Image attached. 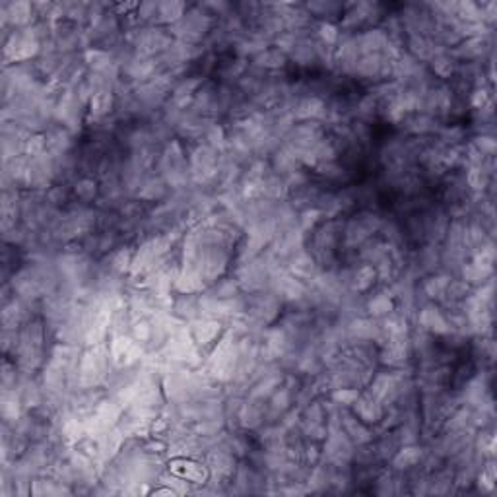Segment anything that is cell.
Here are the masks:
<instances>
[{
    "label": "cell",
    "mask_w": 497,
    "mask_h": 497,
    "mask_svg": "<svg viewBox=\"0 0 497 497\" xmlns=\"http://www.w3.org/2000/svg\"><path fill=\"white\" fill-rule=\"evenodd\" d=\"M76 194L80 196V198H93V194H95V183L90 181V179H84V181H80L76 185Z\"/></svg>",
    "instance_id": "6"
},
{
    "label": "cell",
    "mask_w": 497,
    "mask_h": 497,
    "mask_svg": "<svg viewBox=\"0 0 497 497\" xmlns=\"http://www.w3.org/2000/svg\"><path fill=\"white\" fill-rule=\"evenodd\" d=\"M418 460H420V451L418 449H402L394 462H396L398 468H408V466H414Z\"/></svg>",
    "instance_id": "2"
},
{
    "label": "cell",
    "mask_w": 497,
    "mask_h": 497,
    "mask_svg": "<svg viewBox=\"0 0 497 497\" xmlns=\"http://www.w3.org/2000/svg\"><path fill=\"white\" fill-rule=\"evenodd\" d=\"M369 309L373 315H384L390 311V301H388V297H375L373 303L369 305Z\"/></svg>",
    "instance_id": "8"
},
{
    "label": "cell",
    "mask_w": 497,
    "mask_h": 497,
    "mask_svg": "<svg viewBox=\"0 0 497 497\" xmlns=\"http://www.w3.org/2000/svg\"><path fill=\"white\" fill-rule=\"evenodd\" d=\"M47 142L43 140V136H33V138H29L27 140V144H25V152L27 154H31V156H39L43 150H45Z\"/></svg>",
    "instance_id": "5"
},
{
    "label": "cell",
    "mask_w": 497,
    "mask_h": 497,
    "mask_svg": "<svg viewBox=\"0 0 497 497\" xmlns=\"http://www.w3.org/2000/svg\"><path fill=\"white\" fill-rule=\"evenodd\" d=\"M111 109V93L105 90H99L91 97V111L95 115H103Z\"/></svg>",
    "instance_id": "1"
},
{
    "label": "cell",
    "mask_w": 497,
    "mask_h": 497,
    "mask_svg": "<svg viewBox=\"0 0 497 497\" xmlns=\"http://www.w3.org/2000/svg\"><path fill=\"white\" fill-rule=\"evenodd\" d=\"M433 70H435L437 76L447 78V76H451V72H452V61H449L447 57H439V59L433 62Z\"/></svg>",
    "instance_id": "4"
},
{
    "label": "cell",
    "mask_w": 497,
    "mask_h": 497,
    "mask_svg": "<svg viewBox=\"0 0 497 497\" xmlns=\"http://www.w3.org/2000/svg\"><path fill=\"white\" fill-rule=\"evenodd\" d=\"M494 146H496V144H494L492 138H478V148H480L478 152H480V154H486V152L492 154V152H494Z\"/></svg>",
    "instance_id": "10"
},
{
    "label": "cell",
    "mask_w": 497,
    "mask_h": 497,
    "mask_svg": "<svg viewBox=\"0 0 497 497\" xmlns=\"http://www.w3.org/2000/svg\"><path fill=\"white\" fill-rule=\"evenodd\" d=\"M320 39H322L324 45H332V43L338 39L336 27L330 25V23H322V25H320Z\"/></svg>",
    "instance_id": "7"
},
{
    "label": "cell",
    "mask_w": 497,
    "mask_h": 497,
    "mask_svg": "<svg viewBox=\"0 0 497 497\" xmlns=\"http://www.w3.org/2000/svg\"><path fill=\"white\" fill-rule=\"evenodd\" d=\"M334 400L342 402V404H352L354 400H358V390L354 388H340L334 392Z\"/></svg>",
    "instance_id": "9"
},
{
    "label": "cell",
    "mask_w": 497,
    "mask_h": 497,
    "mask_svg": "<svg viewBox=\"0 0 497 497\" xmlns=\"http://www.w3.org/2000/svg\"><path fill=\"white\" fill-rule=\"evenodd\" d=\"M258 62L264 64V66H270V68L282 66V64H284V55H282L280 51H268V53H262V55L258 57Z\"/></svg>",
    "instance_id": "3"
},
{
    "label": "cell",
    "mask_w": 497,
    "mask_h": 497,
    "mask_svg": "<svg viewBox=\"0 0 497 497\" xmlns=\"http://www.w3.org/2000/svg\"><path fill=\"white\" fill-rule=\"evenodd\" d=\"M472 103H474L476 107H484L486 103H488V93L486 90H478L474 93V99H472Z\"/></svg>",
    "instance_id": "11"
}]
</instances>
